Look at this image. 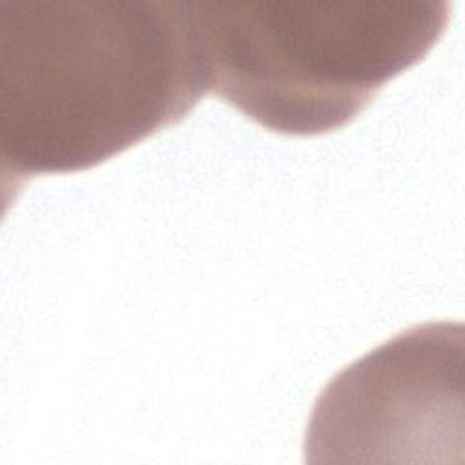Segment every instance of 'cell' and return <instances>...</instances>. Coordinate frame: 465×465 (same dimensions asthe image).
Returning <instances> with one entry per match:
<instances>
[{"label": "cell", "instance_id": "7a4b0ae2", "mask_svg": "<svg viewBox=\"0 0 465 465\" xmlns=\"http://www.w3.org/2000/svg\"><path fill=\"white\" fill-rule=\"evenodd\" d=\"M449 0L193 2L209 91L292 136L349 124L445 31Z\"/></svg>", "mask_w": 465, "mask_h": 465}, {"label": "cell", "instance_id": "6da1fadb", "mask_svg": "<svg viewBox=\"0 0 465 465\" xmlns=\"http://www.w3.org/2000/svg\"><path fill=\"white\" fill-rule=\"evenodd\" d=\"M209 93L193 2L0 0L4 198L91 169Z\"/></svg>", "mask_w": 465, "mask_h": 465}, {"label": "cell", "instance_id": "3957f363", "mask_svg": "<svg viewBox=\"0 0 465 465\" xmlns=\"http://www.w3.org/2000/svg\"><path fill=\"white\" fill-rule=\"evenodd\" d=\"M463 327L440 322L401 331L341 369L316 398L305 460H392L449 450L461 432Z\"/></svg>", "mask_w": 465, "mask_h": 465}]
</instances>
